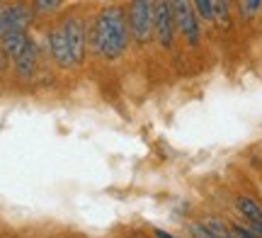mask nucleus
<instances>
[{
  "mask_svg": "<svg viewBox=\"0 0 262 238\" xmlns=\"http://www.w3.org/2000/svg\"><path fill=\"white\" fill-rule=\"evenodd\" d=\"M129 22H126V15L119 5L104 8L95 17L93 27L88 29V47L102 61H114V58L122 56L129 47Z\"/></svg>",
  "mask_w": 262,
  "mask_h": 238,
  "instance_id": "obj_1",
  "label": "nucleus"
},
{
  "mask_svg": "<svg viewBox=\"0 0 262 238\" xmlns=\"http://www.w3.org/2000/svg\"><path fill=\"white\" fill-rule=\"evenodd\" d=\"M153 15H156V0H131L126 10L129 34L136 44H148L153 37Z\"/></svg>",
  "mask_w": 262,
  "mask_h": 238,
  "instance_id": "obj_2",
  "label": "nucleus"
},
{
  "mask_svg": "<svg viewBox=\"0 0 262 238\" xmlns=\"http://www.w3.org/2000/svg\"><path fill=\"white\" fill-rule=\"evenodd\" d=\"M172 15H175V25H178L180 34L185 37L187 44L194 47L199 41V15H196L192 0H168Z\"/></svg>",
  "mask_w": 262,
  "mask_h": 238,
  "instance_id": "obj_3",
  "label": "nucleus"
},
{
  "mask_svg": "<svg viewBox=\"0 0 262 238\" xmlns=\"http://www.w3.org/2000/svg\"><path fill=\"white\" fill-rule=\"evenodd\" d=\"M175 15L168 0H156V15H153V37L158 39L163 49H170L175 41Z\"/></svg>",
  "mask_w": 262,
  "mask_h": 238,
  "instance_id": "obj_4",
  "label": "nucleus"
},
{
  "mask_svg": "<svg viewBox=\"0 0 262 238\" xmlns=\"http://www.w3.org/2000/svg\"><path fill=\"white\" fill-rule=\"evenodd\" d=\"M58 27L63 29L66 39H68V47L73 51L75 63H83L85 49H88V29H85L83 17H66Z\"/></svg>",
  "mask_w": 262,
  "mask_h": 238,
  "instance_id": "obj_5",
  "label": "nucleus"
},
{
  "mask_svg": "<svg viewBox=\"0 0 262 238\" xmlns=\"http://www.w3.org/2000/svg\"><path fill=\"white\" fill-rule=\"evenodd\" d=\"M49 54L54 58V63H56L58 68H63V71H71V68L78 66L73 58V51L68 47V39H66L61 27H54L49 32Z\"/></svg>",
  "mask_w": 262,
  "mask_h": 238,
  "instance_id": "obj_6",
  "label": "nucleus"
},
{
  "mask_svg": "<svg viewBox=\"0 0 262 238\" xmlns=\"http://www.w3.org/2000/svg\"><path fill=\"white\" fill-rule=\"evenodd\" d=\"M34 10L25 3H10L3 8V32L8 29H27Z\"/></svg>",
  "mask_w": 262,
  "mask_h": 238,
  "instance_id": "obj_7",
  "label": "nucleus"
},
{
  "mask_svg": "<svg viewBox=\"0 0 262 238\" xmlns=\"http://www.w3.org/2000/svg\"><path fill=\"white\" fill-rule=\"evenodd\" d=\"M27 44H29V39L25 34V29H8V32L0 34V51H3V56L12 58V61L25 51Z\"/></svg>",
  "mask_w": 262,
  "mask_h": 238,
  "instance_id": "obj_8",
  "label": "nucleus"
},
{
  "mask_svg": "<svg viewBox=\"0 0 262 238\" xmlns=\"http://www.w3.org/2000/svg\"><path fill=\"white\" fill-rule=\"evenodd\" d=\"M37 56H39V51L34 47V41H29L27 47H25V51L15 58V73H17V78L22 83H27V80L34 78V73H37Z\"/></svg>",
  "mask_w": 262,
  "mask_h": 238,
  "instance_id": "obj_9",
  "label": "nucleus"
},
{
  "mask_svg": "<svg viewBox=\"0 0 262 238\" xmlns=\"http://www.w3.org/2000/svg\"><path fill=\"white\" fill-rule=\"evenodd\" d=\"M235 209L241 211L245 221H262V207L250 197H238L235 200Z\"/></svg>",
  "mask_w": 262,
  "mask_h": 238,
  "instance_id": "obj_10",
  "label": "nucleus"
},
{
  "mask_svg": "<svg viewBox=\"0 0 262 238\" xmlns=\"http://www.w3.org/2000/svg\"><path fill=\"white\" fill-rule=\"evenodd\" d=\"M204 226L209 229V233H211L214 238H235L233 229H228L221 219H206Z\"/></svg>",
  "mask_w": 262,
  "mask_h": 238,
  "instance_id": "obj_11",
  "label": "nucleus"
},
{
  "mask_svg": "<svg viewBox=\"0 0 262 238\" xmlns=\"http://www.w3.org/2000/svg\"><path fill=\"white\" fill-rule=\"evenodd\" d=\"M192 5L202 19H206V22L214 19V0H192Z\"/></svg>",
  "mask_w": 262,
  "mask_h": 238,
  "instance_id": "obj_12",
  "label": "nucleus"
},
{
  "mask_svg": "<svg viewBox=\"0 0 262 238\" xmlns=\"http://www.w3.org/2000/svg\"><path fill=\"white\" fill-rule=\"evenodd\" d=\"M231 3L233 0H214V19L219 22H228V12H231Z\"/></svg>",
  "mask_w": 262,
  "mask_h": 238,
  "instance_id": "obj_13",
  "label": "nucleus"
},
{
  "mask_svg": "<svg viewBox=\"0 0 262 238\" xmlns=\"http://www.w3.org/2000/svg\"><path fill=\"white\" fill-rule=\"evenodd\" d=\"M61 3L63 0H32V10L39 12V15H47V12H54Z\"/></svg>",
  "mask_w": 262,
  "mask_h": 238,
  "instance_id": "obj_14",
  "label": "nucleus"
},
{
  "mask_svg": "<svg viewBox=\"0 0 262 238\" xmlns=\"http://www.w3.org/2000/svg\"><path fill=\"white\" fill-rule=\"evenodd\" d=\"M260 8H262V0H241V12H243V17H253Z\"/></svg>",
  "mask_w": 262,
  "mask_h": 238,
  "instance_id": "obj_15",
  "label": "nucleus"
},
{
  "mask_svg": "<svg viewBox=\"0 0 262 238\" xmlns=\"http://www.w3.org/2000/svg\"><path fill=\"white\" fill-rule=\"evenodd\" d=\"M189 231H192V236H194V238H214L211 233H209V229H206L204 224H192V226H189Z\"/></svg>",
  "mask_w": 262,
  "mask_h": 238,
  "instance_id": "obj_16",
  "label": "nucleus"
},
{
  "mask_svg": "<svg viewBox=\"0 0 262 238\" xmlns=\"http://www.w3.org/2000/svg\"><path fill=\"white\" fill-rule=\"evenodd\" d=\"M156 238H178V236H170V233H165V231H156Z\"/></svg>",
  "mask_w": 262,
  "mask_h": 238,
  "instance_id": "obj_17",
  "label": "nucleus"
},
{
  "mask_svg": "<svg viewBox=\"0 0 262 238\" xmlns=\"http://www.w3.org/2000/svg\"><path fill=\"white\" fill-rule=\"evenodd\" d=\"M0 34H3V5H0Z\"/></svg>",
  "mask_w": 262,
  "mask_h": 238,
  "instance_id": "obj_18",
  "label": "nucleus"
}]
</instances>
